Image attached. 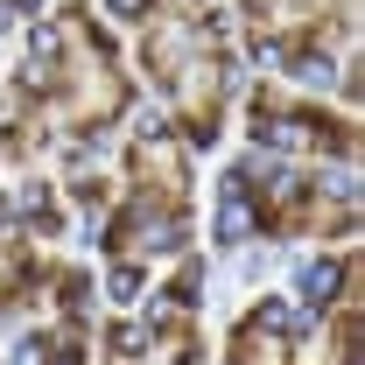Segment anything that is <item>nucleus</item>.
I'll return each mask as SVG.
<instances>
[{
	"label": "nucleus",
	"mask_w": 365,
	"mask_h": 365,
	"mask_svg": "<svg viewBox=\"0 0 365 365\" xmlns=\"http://www.w3.org/2000/svg\"><path fill=\"white\" fill-rule=\"evenodd\" d=\"M330 281H337L330 267H302V295H309V302H323V295H330Z\"/></svg>",
	"instance_id": "1"
}]
</instances>
